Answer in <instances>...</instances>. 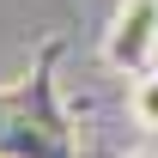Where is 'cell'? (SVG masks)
<instances>
[{
  "label": "cell",
  "mask_w": 158,
  "mask_h": 158,
  "mask_svg": "<svg viewBox=\"0 0 158 158\" xmlns=\"http://www.w3.org/2000/svg\"><path fill=\"white\" fill-rule=\"evenodd\" d=\"M49 61L24 85L0 91V158H73V134H67V116L55 103Z\"/></svg>",
  "instance_id": "1"
},
{
  "label": "cell",
  "mask_w": 158,
  "mask_h": 158,
  "mask_svg": "<svg viewBox=\"0 0 158 158\" xmlns=\"http://www.w3.org/2000/svg\"><path fill=\"white\" fill-rule=\"evenodd\" d=\"M128 110H134V122L146 128V134H158V67L134 73V91H128Z\"/></svg>",
  "instance_id": "3"
},
{
  "label": "cell",
  "mask_w": 158,
  "mask_h": 158,
  "mask_svg": "<svg viewBox=\"0 0 158 158\" xmlns=\"http://www.w3.org/2000/svg\"><path fill=\"white\" fill-rule=\"evenodd\" d=\"M152 55H158V0H122L103 31V61L116 73H146Z\"/></svg>",
  "instance_id": "2"
},
{
  "label": "cell",
  "mask_w": 158,
  "mask_h": 158,
  "mask_svg": "<svg viewBox=\"0 0 158 158\" xmlns=\"http://www.w3.org/2000/svg\"><path fill=\"white\" fill-rule=\"evenodd\" d=\"M146 158H152V152H146Z\"/></svg>",
  "instance_id": "4"
}]
</instances>
